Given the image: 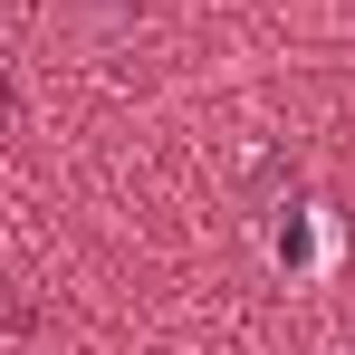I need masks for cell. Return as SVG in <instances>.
Masks as SVG:
<instances>
[{"label": "cell", "mask_w": 355, "mask_h": 355, "mask_svg": "<svg viewBox=\"0 0 355 355\" xmlns=\"http://www.w3.org/2000/svg\"><path fill=\"white\" fill-rule=\"evenodd\" d=\"M77 10H87V19H135L144 0H77Z\"/></svg>", "instance_id": "cell-1"}, {"label": "cell", "mask_w": 355, "mask_h": 355, "mask_svg": "<svg viewBox=\"0 0 355 355\" xmlns=\"http://www.w3.org/2000/svg\"><path fill=\"white\" fill-rule=\"evenodd\" d=\"M10 116H19V87H10V67H0V135H10Z\"/></svg>", "instance_id": "cell-2"}]
</instances>
